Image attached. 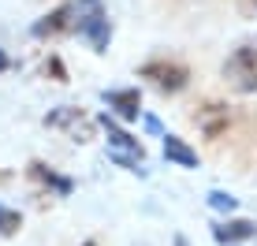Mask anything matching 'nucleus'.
I'll use <instances>...</instances> for the list:
<instances>
[{
  "mask_svg": "<svg viewBox=\"0 0 257 246\" xmlns=\"http://www.w3.org/2000/svg\"><path fill=\"white\" fill-rule=\"evenodd\" d=\"M104 15L101 0H67L56 12H49L45 19L34 23V38H56V34H82L93 19Z\"/></svg>",
  "mask_w": 257,
  "mask_h": 246,
  "instance_id": "1",
  "label": "nucleus"
},
{
  "mask_svg": "<svg viewBox=\"0 0 257 246\" xmlns=\"http://www.w3.org/2000/svg\"><path fill=\"white\" fill-rule=\"evenodd\" d=\"M104 131H108V161H116L119 168H127V172H138V175H146V149H142V142L135 135H127V131H119L116 123H112V116L104 112L101 119Z\"/></svg>",
  "mask_w": 257,
  "mask_h": 246,
  "instance_id": "2",
  "label": "nucleus"
},
{
  "mask_svg": "<svg viewBox=\"0 0 257 246\" xmlns=\"http://www.w3.org/2000/svg\"><path fill=\"white\" fill-rule=\"evenodd\" d=\"M224 82L235 93H253L257 90V49L242 45L224 60Z\"/></svg>",
  "mask_w": 257,
  "mask_h": 246,
  "instance_id": "3",
  "label": "nucleus"
},
{
  "mask_svg": "<svg viewBox=\"0 0 257 246\" xmlns=\"http://www.w3.org/2000/svg\"><path fill=\"white\" fill-rule=\"evenodd\" d=\"M138 75L149 78V82H153L161 93H179L183 86L190 82V71H187V67H183L179 60H164V56H157V60H149V64H142Z\"/></svg>",
  "mask_w": 257,
  "mask_h": 246,
  "instance_id": "4",
  "label": "nucleus"
},
{
  "mask_svg": "<svg viewBox=\"0 0 257 246\" xmlns=\"http://www.w3.org/2000/svg\"><path fill=\"white\" fill-rule=\"evenodd\" d=\"M45 127L64 131L71 142H90L93 131H97V119L86 116V112L75 108V104H64V108H56V112H49V116H45Z\"/></svg>",
  "mask_w": 257,
  "mask_h": 246,
  "instance_id": "5",
  "label": "nucleus"
},
{
  "mask_svg": "<svg viewBox=\"0 0 257 246\" xmlns=\"http://www.w3.org/2000/svg\"><path fill=\"white\" fill-rule=\"evenodd\" d=\"M194 123H198V131H201L205 138L216 142V138L231 127V108H227V104H220V101H201L198 112H194Z\"/></svg>",
  "mask_w": 257,
  "mask_h": 246,
  "instance_id": "6",
  "label": "nucleus"
},
{
  "mask_svg": "<svg viewBox=\"0 0 257 246\" xmlns=\"http://www.w3.org/2000/svg\"><path fill=\"white\" fill-rule=\"evenodd\" d=\"M101 101L108 104L119 119H138V112H142V93L138 90H104Z\"/></svg>",
  "mask_w": 257,
  "mask_h": 246,
  "instance_id": "7",
  "label": "nucleus"
},
{
  "mask_svg": "<svg viewBox=\"0 0 257 246\" xmlns=\"http://www.w3.org/2000/svg\"><path fill=\"white\" fill-rule=\"evenodd\" d=\"M253 235H257L253 220H220L216 227H212V239H216L220 246H238V242L253 239Z\"/></svg>",
  "mask_w": 257,
  "mask_h": 246,
  "instance_id": "8",
  "label": "nucleus"
},
{
  "mask_svg": "<svg viewBox=\"0 0 257 246\" xmlns=\"http://www.w3.org/2000/svg\"><path fill=\"white\" fill-rule=\"evenodd\" d=\"M26 172H30V179H34V183H41L45 190H52V194H60V198H67L71 190H75V183H71L67 175L52 172L49 164H41V161H30V168H26Z\"/></svg>",
  "mask_w": 257,
  "mask_h": 246,
  "instance_id": "9",
  "label": "nucleus"
},
{
  "mask_svg": "<svg viewBox=\"0 0 257 246\" xmlns=\"http://www.w3.org/2000/svg\"><path fill=\"white\" fill-rule=\"evenodd\" d=\"M161 138H164V161L179 164V168H198V153L179 135H161Z\"/></svg>",
  "mask_w": 257,
  "mask_h": 246,
  "instance_id": "10",
  "label": "nucleus"
},
{
  "mask_svg": "<svg viewBox=\"0 0 257 246\" xmlns=\"http://www.w3.org/2000/svg\"><path fill=\"white\" fill-rule=\"evenodd\" d=\"M78 38H82V41H86V45H90L93 52H104V49H108V41H112V23H108V15L93 19V23L86 26L82 34H78Z\"/></svg>",
  "mask_w": 257,
  "mask_h": 246,
  "instance_id": "11",
  "label": "nucleus"
},
{
  "mask_svg": "<svg viewBox=\"0 0 257 246\" xmlns=\"http://www.w3.org/2000/svg\"><path fill=\"white\" fill-rule=\"evenodd\" d=\"M19 227H23V213H19V209H4V205H0V239L19 235Z\"/></svg>",
  "mask_w": 257,
  "mask_h": 246,
  "instance_id": "12",
  "label": "nucleus"
},
{
  "mask_svg": "<svg viewBox=\"0 0 257 246\" xmlns=\"http://www.w3.org/2000/svg\"><path fill=\"white\" fill-rule=\"evenodd\" d=\"M209 209H216V213H235L238 201L227 194V190H209Z\"/></svg>",
  "mask_w": 257,
  "mask_h": 246,
  "instance_id": "13",
  "label": "nucleus"
},
{
  "mask_svg": "<svg viewBox=\"0 0 257 246\" xmlns=\"http://www.w3.org/2000/svg\"><path fill=\"white\" fill-rule=\"evenodd\" d=\"M45 75H52L56 82H67V71H64V64H60V56H49L45 60Z\"/></svg>",
  "mask_w": 257,
  "mask_h": 246,
  "instance_id": "14",
  "label": "nucleus"
},
{
  "mask_svg": "<svg viewBox=\"0 0 257 246\" xmlns=\"http://www.w3.org/2000/svg\"><path fill=\"white\" fill-rule=\"evenodd\" d=\"M146 127L153 131V135H161V119H157V116H146Z\"/></svg>",
  "mask_w": 257,
  "mask_h": 246,
  "instance_id": "15",
  "label": "nucleus"
},
{
  "mask_svg": "<svg viewBox=\"0 0 257 246\" xmlns=\"http://www.w3.org/2000/svg\"><path fill=\"white\" fill-rule=\"evenodd\" d=\"M4 67H8V56H4V52H0V71H4Z\"/></svg>",
  "mask_w": 257,
  "mask_h": 246,
  "instance_id": "16",
  "label": "nucleus"
},
{
  "mask_svg": "<svg viewBox=\"0 0 257 246\" xmlns=\"http://www.w3.org/2000/svg\"><path fill=\"white\" fill-rule=\"evenodd\" d=\"M175 246H190V242H187V239H175Z\"/></svg>",
  "mask_w": 257,
  "mask_h": 246,
  "instance_id": "17",
  "label": "nucleus"
},
{
  "mask_svg": "<svg viewBox=\"0 0 257 246\" xmlns=\"http://www.w3.org/2000/svg\"><path fill=\"white\" fill-rule=\"evenodd\" d=\"M0 183H8V172H0Z\"/></svg>",
  "mask_w": 257,
  "mask_h": 246,
  "instance_id": "18",
  "label": "nucleus"
},
{
  "mask_svg": "<svg viewBox=\"0 0 257 246\" xmlns=\"http://www.w3.org/2000/svg\"><path fill=\"white\" fill-rule=\"evenodd\" d=\"M82 246H97V242H82Z\"/></svg>",
  "mask_w": 257,
  "mask_h": 246,
  "instance_id": "19",
  "label": "nucleus"
}]
</instances>
